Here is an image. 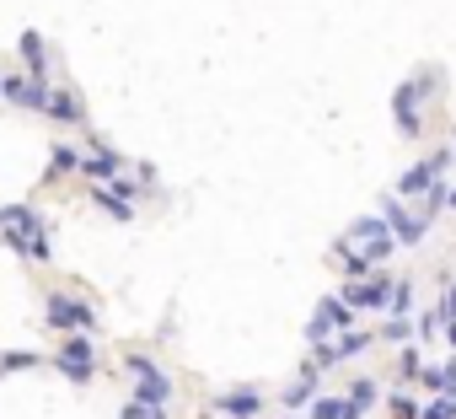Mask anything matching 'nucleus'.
<instances>
[{"label": "nucleus", "instance_id": "1", "mask_svg": "<svg viewBox=\"0 0 456 419\" xmlns=\"http://www.w3.org/2000/svg\"><path fill=\"white\" fill-rule=\"evenodd\" d=\"M0 237H6L22 259H49V226L33 216V210L28 204H6V210H0Z\"/></svg>", "mask_w": 456, "mask_h": 419}, {"label": "nucleus", "instance_id": "2", "mask_svg": "<svg viewBox=\"0 0 456 419\" xmlns=\"http://www.w3.org/2000/svg\"><path fill=\"white\" fill-rule=\"evenodd\" d=\"M338 242H344L349 253H360L370 269H376V264H381V259L397 248V237H392V226H387V216H365V221H354V226L338 237Z\"/></svg>", "mask_w": 456, "mask_h": 419}, {"label": "nucleus", "instance_id": "3", "mask_svg": "<svg viewBox=\"0 0 456 419\" xmlns=\"http://www.w3.org/2000/svg\"><path fill=\"white\" fill-rule=\"evenodd\" d=\"M435 81V70H424V76H413V81H403L397 92H392V119H397V129L408 135V140H419L424 135V119H419V103H424V86Z\"/></svg>", "mask_w": 456, "mask_h": 419}, {"label": "nucleus", "instance_id": "4", "mask_svg": "<svg viewBox=\"0 0 456 419\" xmlns=\"http://www.w3.org/2000/svg\"><path fill=\"white\" fill-rule=\"evenodd\" d=\"M44 317H49V328H60V333H92L97 328V312H92V301H81V296H49L44 301Z\"/></svg>", "mask_w": 456, "mask_h": 419}, {"label": "nucleus", "instance_id": "5", "mask_svg": "<svg viewBox=\"0 0 456 419\" xmlns=\"http://www.w3.org/2000/svg\"><path fill=\"white\" fill-rule=\"evenodd\" d=\"M445 167H451V151H435V156H424L419 167H408V172L397 177V193H403V199H429V193L440 188L435 177H440Z\"/></svg>", "mask_w": 456, "mask_h": 419}, {"label": "nucleus", "instance_id": "6", "mask_svg": "<svg viewBox=\"0 0 456 419\" xmlns=\"http://www.w3.org/2000/svg\"><path fill=\"white\" fill-rule=\"evenodd\" d=\"M328 333H354V307H349L344 296H328V301L317 307V317L306 323V339H312V344H328Z\"/></svg>", "mask_w": 456, "mask_h": 419}, {"label": "nucleus", "instance_id": "7", "mask_svg": "<svg viewBox=\"0 0 456 419\" xmlns=\"http://www.w3.org/2000/svg\"><path fill=\"white\" fill-rule=\"evenodd\" d=\"M129 371H134V382H140L134 403H145V408H161V403L172 398V382H167V371H161L156 360H145V355H129Z\"/></svg>", "mask_w": 456, "mask_h": 419}, {"label": "nucleus", "instance_id": "8", "mask_svg": "<svg viewBox=\"0 0 456 419\" xmlns=\"http://www.w3.org/2000/svg\"><path fill=\"white\" fill-rule=\"evenodd\" d=\"M54 366H60L70 382H92V376H97V349H92V339H86V333H70L65 349L54 355Z\"/></svg>", "mask_w": 456, "mask_h": 419}, {"label": "nucleus", "instance_id": "9", "mask_svg": "<svg viewBox=\"0 0 456 419\" xmlns=\"http://www.w3.org/2000/svg\"><path fill=\"white\" fill-rule=\"evenodd\" d=\"M392 280L387 275H370V280H349V291H344V301L354 307V312H387L392 307Z\"/></svg>", "mask_w": 456, "mask_h": 419}, {"label": "nucleus", "instance_id": "10", "mask_svg": "<svg viewBox=\"0 0 456 419\" xmlns=\"http://www.w3.org/2000/svg\"><path fill=\"white\" fill-rule=\"evenodd\" d=\"M360 349H370V333H360V328H354V333H344L338 344H317V355H312V366H317V371H333V366H344V360H354Z\"/></svg>", "mask_w": 456, "mask_h": 419}, {"label": "nucleus", "instance_id": "11", "mask_svg": "<svg viewBox=\"0 0 456 419\" xmlns=\"http://www.w3.org/2000/svg\"><path fill=\"white\" fill-rule=\"evenodd\" d=\"M381 216H387V226H392V237H397L403 248H419L424 232H429V216H403V204H397V199H387Z\"/></svg>", "mask_w": 456, "mask_h": 419}, {"label": "nucleus", "instance_id": "12", "mask_svg": "<svg viewBox=\"0 0 456 419\" xmlns=\"http://www.w3.org/2000/svg\"><path fill=\"white\" fill-rule=\"evenodd\" d=\"M0 97L17 103V108H33V113H44V108H49V92H44V81H33V76H12V81H0Z\"/></svg>", "mask_w": 456, "mask_h": 419}, {"label": "nucleus", "instance_id": "13", "mask_svg": "<svg viewBox=\"0 0 456 419\" xmlns=\"http://www.w3.org/2000/svg\"><path fill=\"white\" fill-rule=\"evenodd\" d=\"M264 408V398H258V387H232L220 398V414H232V419H253Z\"/></svg>", "mask_w": 456, "mask_h": 419}, {"label": "nucleus", "instance_id": "14", "mask_svg": "<svg viewBox=\"0 0 456 419\" xmlns=\"http://www.w3.org/2000/svg\"><path fill=\"white\" fill-rule=\"evenodd\" d=\"M81 172H86V177H108V183H113V177H118V151H108V140H97V145H92V156L81 161Z\"/></svg>", "mask_w": 456, "mask_h": 419}, {"label": "nucleus", "instance_id": "15", "mask_svg": "<svg viewBox=\"0 0 456 419\" xmlns=\"http://www.w3.org/2000/svg\"><path fill=\"white\" fill-rule=\"evenodd\" d=\"M22 65H28L33 81H44V70H49V49H44V38H38L33 28L22 33Z\"/></svg>", "mask_w": 456, "mask_h": 419}, {"label": "nucleus", "instance_id": "16", "mask_svg": "<svg viewBox=\"0 0 456 419\" xmlns=\"http://www.w3.org/2000/svg\"><path fill=\"white\" fill-rule=\"evenodd\" d=\"M370 403H381V387H376V382L365 376V382H354V387H349V398H344V408H349V419H360V414H365Z\"/></svg>", "mask_w": 456, "mask_h": 419}, {"label": "nucleus", "instance_id": "17", "mask_svg": "<svg viewBox=\"0 0 456 419\" xmlns=\"http://www.w3.org/2000/svg\"><path fill=\"white\" fill-rule=\"evenodd\" d=\"M49 119H65V124H81V103H76V92H49V108H44Z\"/></svg>", "mask_w": 456, "mask_h": 419}, {"label": "nucleus", "instance_id": "18", "mask_svg": "<svg viewBox=\"0 0 456 419\" xmlns=\"http://www.w3.org/2000/svg\"><path fill=\"white\" fill-rule=\"evenodd\" d=\"M312 382H317V366H306V376H301V382H296V387H290L280 403H285V408H301V403L312 398Z\"/></svg>", "mask_w": 456, "mask_h": 419}, {"label": "nucleus", "instance_id": "19", "mask_svg": "<svg viewBox=\"0 0 456 419\" xmlns=\"http://www.w3.org/2000/svg\"><path fill=\"white\" fill-rule=\"evenodd\" d=\"M92 199H97V204H102V210H108V216H113V221H134V204H124V199H113V193H108V188H97V193H92Z\"/></svg>", "mask_w": 456, "mask_h": 419}, {"label": "nucleus", "instance_id": "20", "mask_svg": "<svg viewBox=\"0 0 456 419\" xmlns=\"http://www.w3.org/2000/svg\"><path fill=\"white\" fill-rule=\"evenodd\" d=\"M312 419H349V408H344V398H317Z\"/></svg>", "mask_w": 456, "mask_h": 419}, {"label": "nucleus", "instance_id": "21", "mask_svg": "<svg viewBox=\"0 0 456 419\" xmlns=\"http://www.w3.org/2000/svg\"><path fill=\"white\" fill-rule=\"evenodd\" d=\"M81 161H86V156H81L76 145H65V140L54 145V167H65V172H70V167H81Z\"/></svg>", "mask_w": 456, "mask_h": 419}, {"label": "nucleus", "instance_id": "22", "mask_svg": "<svg viewBox=\"0 0 456 419\" xmlns=\"http://www.w3.org/2000/svg\"><path fill=\"white\" fill-rule=\"evenodd\" d=\"M33 360H38V355H33V349H12V355H0V371H17V366H22V371H28V366H33Z\"/></svg>", "mask_w": 456, "mask_h": 419}, {"label": "nucleus", "instance_id": "23", "mask_svg": "<svg viewBox=\"0 0 456 419\" xmlns=\"http://www.w3.org/2000/svg\"><path fill=\"white\" fill-rule=\"evenodd\" d=\"M408 307H413V291H408V285H397V291H392V307H387V312H392V317H408Z\"/></svg>", "mask_w": 456, "mask_h": 419}, {"label": "nucleus", "instance_id": "24", "mask_svg": "<svg viewBox=\"0 0 456 419\" xmlns=\"http://www.w3.org/2000/svg\"><path fill=\"white\" fill-rule=\"evenodd\" d=\"M397 371H403V376H424V360H419V349H403V355H397Z\"/></svg>", "mask_w": 456, "mask_h": 419}, {"label": "nucleus", "instance_id": "25", "mask_svg": "<svg viewBox=\"0 0 456 419\" xmlns=\"http://www.w3.org/2000/svg\"><path fill=\"white\" fill-rule=\"evenodd\" d=\"M424 419H456V398H435V403L424 408Z\"/></svg>", "mask_w": 456, "mask_h": 419}, {"label": "nucleus", "instance_id": "26", "mask_svg": "<svg viewBox=\"0 0 456 419\" xmlns=\"http://www.w3.org/2000/svg\"><path fill=\"white\" fill-rule=\"evenodd\" d=\"M392 408H397V419H419V403L403 392V398H392Z\"/></svg>", "mask_w": 456, "mask_h": 419}, {"label": "nucleus", "instance_id": "27", "mask_svg": "<svg viewBox=\"0 0 456 419\" xmlns=\"http://www.w3.org/2000/svg\"><path fill=\"white\" fill-rule=\"evenodd\" d=\"M440 387H445V398H456V355H451V366L440 371Z\"/></svg>", "mask_w": 456, "mask_h": 419}, {"label": "nucleus", "instance_id": "28", "mask_svg": "<svg viewBox=\"0 0 456 419\" xmlns=\"http://www.w3.org/2000/svg\"><path fill=\"white\" fill-rule=\"evenodd\" d=\"M387 339H408V317H392L387 323Z\"/></svg>", "mask_w": 456, "mask_h": 419}, {"label": "nucleus", "instance_id": "29", "mask_svg": "<svg viewBox=\"0 0 456 419\" xmlns=\"http://www.w3.org/2000/svg\"><path fill=\"white\" fill-rule=\"evenodd\" d=\"M445 333H451V349H456V328H445Z\"/></svg>", "mask_w": 456, "mask_h": 419}]
</instances>
